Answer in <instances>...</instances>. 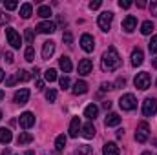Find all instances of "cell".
<instances>
[{"label": "cell", "mask_w": 157, "mask_h": 155, "mask_svg": "<svg viewBox=\"0 0 157 155\" xmlns=\"http://www.w3.org/2000/svg\"><path fill=\"white\" fill-rule=\"evenodd\" d=\"M121 57H119L117 49L112 46V47H108L106 51H104V55H102V59H101V68H102V71H115L119 66H121Z\"/></svg>", "instance_id": "1"}, {"label": "cell", "mask_w": 157, "mask_h": 155, "mask_svg": "<svg viewBox=\"0 0 157 155\" xmlns=\"http://www.w3.org/2000/svg\"><path fill=\"white\" fill-rule=\"evenodd\" d=\"M119 106H121V110H124V112H132V110L137 108V99H135L132 93H126V95H122V97L119 99Z\"/></svg>", "instance_id": "2"}, {"label": "cell", "mask_w": 157, "mask_h": 155, "mask_svg": "<svg viewBox=\"0 0 157 155\" xmlns=\"http://www.w3.org/2000/svg\"><path fill=\"white\" fill-rule=\"evenodd\" d=\"M112 22H113V13H112V11H102V13L99 15L97 24H99V28H101L102 31H110Z\"/></svg>", "instance_id": "3"}, {"label": "cell", "mask_w": 157, "mask_h": 155, "mask_svg": "<svg viewBox=\"0 0 157 155\" xmlns=\"http://www.w3.org/2000/svg\"><path fill=\"white\" fill-rule=\"evenodd\" d=\"M148 137H150V126L146 122H139L137 131H135V141L137 142H146Z\"/></svg>", "instance_id": "4"}, {"label": "cell", "mask_w": 157, "mask_h": 155, "mask_svg": "<svg viewBox=\"0 0 157 155\" xmlns=\"http://www.w3.org/2000/svg\"><path fill=\"white\" fill-rule=\"evenodd\" d=\"M157 113V99L148 97L144 102H143V115L144 117H152Z\"/></svg>", "instance_id": "5"}, {"label": "cell", "mask_w": 157, "mask_h": 155, "mask_svg": "<svg viewBox=\"0 0 157 155\" xmlns=\"http://www.w3.org/2000/svg\"><path fill=\"white\" fill-rule=\"evenodd\" d=\"M150 75L146 73V71H143V73H137V77L133 80V84H135V88L137 89H148L150 88Z\"/></svg>", "instance_id": "6"}, {"label": "cell", "mask_w": 157, "mask_h": 155, "mask_svg": "<svg viewBox=\"0 0 157 155\" xmlns=\"http://www.w3.org/2000/svg\"><path fill=\"white\" fill-rule=\"evenodd\" d=\"M6 37H7V42L11 44V47H15V49H18V47H20L22 39H20V35H18L13 28H7V29H6Z\"/></svg>", "instance_id": "7"}, {"label": "cell", "mask_w": 157, "mask_h": 155, "mask_svg": "<svg viewBox=\"0 0 157 155\" xmlns=\"http://www.w3.org/2000/svg\"><path fill=\"white\" fill-rule=\"evenodd\" d=\"M18 124H20V128H24V130H29L33 124H35V115L31 113V112H24L20 119H18Z\"/></svg>", "instance_id": "8"}, {"label": "cell", "mask_w": 157, "mask_h": 155, "mask_svg": "<svg viewBox=\"0 0 157 155\" xmlns=\"http://www.w3.org/2000/svg\"><path fill=\"white\" fill-rule=\"evenodd\" d=\"M80 47L86 51V53H91L93 49H95V40L91 35H88V33H84L82 37H80Z\"/></svg>", "instance_id": "9"}, {"label": "cell", "mask_w": 157, "mask_h": 155, "mask_svg": "<svg viewBox=\"0 0 157 155\" xmlns=\"http://www.w3.org/2000/svg\"><path fill=\"white\" fill-rule=\"evenodd\" d=\"M13 100H15L17 104H26V102L29 100V89H28V88H20V89L15 93Z\"/></svg>", "instance_id": "10"}, {"label": "cell", "mask_w": 157, "mask_h": 155, "mask_svg": "<svg viewBox=\"0 0 157 155\" xmlns=\"http://www.w3.org/2000/svg\"><path fill=\"white\" fill-rule=\"evenodd\" d=\"M55 29H57V26H55L51 20H44V22H40L39 26H37V31L44 33V35H51Z\"/></svg>", "instance_id": "11"}, {"label": "cell", "mask_w": 157, "mask_h": 155, "mask_svg": "<svg viewBox=\"0 0 157 155\" xmlns=\"http://www.w3.org/2000/svg\"><path fill=\"white\" fill-rule=\"evenodd\" d=\"M135 28H137V18H135L133 15H128V17L122 20V29H124L126 33H132Z\"/></svg>", "instance_id": "12"}, {"label": "cell", "mask_w": 157, "mask_h": 155, "mask_svg": "<svg viewBox=\"0 0 157 155\" xmlns=\"http://www.w3.org/2000/svg\"><path fill=\"white\" fill-rule=\"evenodd\" d=\"M91 68H93L91 60H90V59H82V60L78 62V75H82V77L90 75V73H91Z\"/></svg>", "instance_id": "13"}, {"label": "cell", "mask_w": 157, "mask_h": 155, "mask_svg": "<svg viewBox=\"0 0 157 155\" xmlns=\"http://www.w3.org/2000/svg\"><path fill=\"white\" fill-rule=\"evenodd\" d=\"M80 130H82V124H80V119L78 117H73L71 119V122H70V137H78V133H80Z\"/></svg>", "instance_id": "14"}, {"label": "cell", "mask_w": 157, "mask_h": 155, "mask_svg": "<svg viewBox=\"0 0 157 155\" xmlns=\"http://www.w3.org/2000/svg\"><path fill=\"white\" fill-rule=\"evenodd\" d=\"M53 53H55V42H53V40L44 42V47H42V59H44V60H49Z\"/></svg>", "instance_id": "15"}, {"label": "cell", "mask_w": 157, "mask_h": 155, "mask_svg": "<svg viewBox=\"0 0 157 155\" xmlns=\"http://www.w3.org/2000/svg\"><path fill=\"white\" fill-rule=\"evenodd\" d=\"M143 60H144V53H143V49H139V47H135L133 51H132V66H141L143 64Z\"/></svg>", "instance_id": "16"}, {"label": "cell", "mask_w": 157, "mask_h": 155, "mask_svg": "<svg viewBox=\"0 0 157 155\" xmlns=\"http://www.w3.org/2000/svg\"><path fill=\"white\" fill-rule=\"evenodd\" d=\"M59 66H60V70H62L64 73H70V71L73 70V66H71V59H70V57H66V55H62V57H60Z\"/></svg>", "instance_id": "17"}, {"label": "cell", "mask_w": 157, "mask_h": 155, "mask_svg": "<svg viewBox=\"0 0 157 155\" xmlns=\"http://www.w3.org/2000/svg\"><path fill=\"white\" fill-rule=\"evenodd\" d=\"M119 153H121V150H119V146L115 142H106L104 148H102V155H119Z\"/></svg>", "instance_id": "18"}, {"label": "cell", "mask_w": 157, "mask_h": 155, "mask_svg": "<svg viewBox=\"0 0 157 155\" xmlns=\"http://www.w3.org/2000/svg\"><path fill=\"white\" fill-rule=\"evenodd\" d=\"M97 115H99V108H97L95 104H88V106L84 108V117H88L90 120H95Z\"/></svg>", "instance_id": "19"}, {"label": "cell", "mask_w": 157, "mask_h": 155, "mask_svg": "<svg viewBox=\"0 0 157 155\" xmlns=\"http://www.w3.org/2000/svg\"><path fill=\"white\" fill-rule=\"evenodd\" d=\"M104 124H106V128H112V126H119V124H121V117H119L117 113H108L106 120H104Z\"/></svg>", "instance_id": "20"}, {"label": "cell", "mask_w": 157, "mask_h": 155, "mask_svg": "<svg viewBox=\"0 0 157 155\" xmlns=\"http://www.w3.org/2000/svg\"><path fill=\"white\" fill-rule=\"evenodd\" d=\"M11 139H13L11 130H7V128H0V142H2V144H9Z\"/></svg>", "instance_id": "21"}, {"label": "cell", "mask_w": 157, "mask_h": 155, "mask_svg": "<svg viewBox=\"0 0 157 155\" xmlns=\"http://www.w3.org/2000/svg\"><path fill=\"white\" fill-rule=\"evenodd\" d=\"M88 91V84L84 82V80H77L75 84H73V93L75 95H84Z\"/></svg>", "instance_id": "22"}, {"label": "cell", "mask_w": 157, "mask_h": 155, "mask_svg": "<svg viewBox=\"0 0 157 155\" xmlns=\"http://www.w3.org/2000/svg\"><path fill=\"white\" fill-rule=\"evenodd\" d=\"M82 135H84L86 139H93V137H95V126H93L91 122L84 124V126H82Z\"/></svg>", "instance_id": "23"}, {"label": "cell", "mask_w": 157, "mask_h": 155, "mask_svg": "<svg viewBox=\"0 0 157 155\" xmlns=\"http://www.w3.org/2000/svg\"><path fill=\"white\" fill-rule=\"evenodd\" d=\"M33 141V135L31 133H28V131H22L20 135H18V139H17V142L20 144V146H24V144H29Z\"/></svg>", "instance_id": "24"}, {"label": "cell", "mask_w": 157, "mask_h": 155, "mask_svg": "<svg viewBox=\"0 0 157 155\" xmlns=\"http://www.w3.org/2000/svg\"><path fill=\"white\" fill-rule=\"evenodd\" d=\"M31 13H33L31 4H22V6H20V17H22V18H29Z\"/></svg>", "instance_id": "25"}, {"label": "cell", "mask_w": 157, "mask_h": 155, "mask_svg": "<svg viewBox=\"0 0 157 155\" xmlns=\"http://www.w3.org/2000/svg\"><path fill=\"white\" fill-rule=\"evenodd\" d=\"M73 155H93V148L88 146V144H82V146H78L77 150H75Z\"/></svg>", "instance_id": "26"}, {"label": "cell", "mask_w": 157, "mask_h": 155, "mask_svg": "<svg viewBox=\"0 0 157 155\" xmlns=\"http://www.w3.org/2000/svg\"><path fill=\"white\" fill-rule=\"evenodd\" d=\"M152 31H154V24H152L150 20H146V22L141 24V33H143V35H150Z\"/></svg>", "instance_id": "27"}, {"label": "cell", "mask_w": 157, "mask_h": 155, "mask_svg": "<svg viewBox=\"0 0 157 155\" xmlns=\"http://www.w3.org/2000/svg\"><path fill=\"white\" fill-rule=\"evenodd\" d=\"M64 146H66V135H59L57 141H55V150L57 152H62Z\"/></svg>", "instance_id": "28"}, {"label": "cell", "mask_w": 157, "mask_h": 155, "mask_svg": "<svg viewBox=\"0 0 157 155\" xmlns=\"http://www.w3.org/2000/svg\"><path fill=\"white\" fill-rule=\"evenodd\" d=\"M39 17L49 18V17H51V7H49V6H40L39 7Z\"/></svg>", "instance_id": "29"}, {"label": "cell", "mask_w": 157, "mask_h": 155, "mask_svg": "<svg viewBox=\"0 0 157 155\" xmlns=\"http://www.w3.org/2000/svg\"><path fill=\"white\" fill-rule=\"evenodd\" d=\"M24 57H26V60H28V62H33V60H35V47H33V46H28V47H26Z\"/></svg>", "instance_id": "30"}, {"label": "cell", "mask_w": 157, "mask_h": 155, "mask_svg": "<svg viewBox=\"0 0 157 155\" xmlns=\"http://www.w3.org/2000/svg\"><path fill=\"white\" fill-rule=\"evenodd\" d=\"M24 39L28 44H33V40H35V31L29 28V29H26V33H24Z\"/></svg>", "instance_id": "31"}, {"label": "cell", "mask_w": 157, "mask_h": 155, "mask_svg": "<svg viewBox=\"0 0 157 155\" xmlns=\"http://www.w3.org/2000/svg\"><path fill=\"white\" fill-rule=\"evenodd\" d=\"M46 99H48V102H55V99H57V91H55L53 88H49V89L46 91Z\"/></svg>", "instance_id": "32"}, {"label": "cell", "mask_w": 157, "mask_h": 155, "mask_svg": "<svg viewBox=\"0 0 157 155\" xmlns=\"http://www.w3.org/2000/svg\"><path fill=\"white\" fill-rule=\"evenodd\" d=\"M44 77H46L48 82H53V80H57V71H55V70H48V71L44 73Z\"/></svg>", "instance_id": "33"}, {"label": "cell", "mask_w": 157, "mask_h": 155, "mask_svg": "<svg viewBox=\"0 0 157 155\" xmlns=\"http://www.w3.org/2000/svg\"><path fill=\"white\" fill-rule=\"evenodd\" d=\"M148 49H150V53H157V35L152 37L150 44H148Z\"/></svg>", "instance_id": "34"}, {"label": "cell", "mask_w": 157, "mask_h": 155, "mask_svg": "<svg viewBox=\"0 0 157 155\" xmlns=\"http://www.w3.org/2000/svg\"><path fill=\"white\" fill-rule=\"evenodd\" d=\"M17 75H18V80H29V78H31V73H29V71H26V70L17 71Z\"/></svg>", "instance_id": "35"}, {"label": "cell", "mask_w": 157, "mask_h": 155, "mask_svg": "<svg viewBox=\"0 0 157 155\" xmlns=\"http://www.w3.org/2000/svg\"><path fill=\"white\" fill-rule=\"evenodd\" d=\"M4 7H6L7 11H11V9H17V7H18V2H13V0H11V2H4Z\"/></svg>", "instance_id": "36"}, {"label": "cell", "mask_w": 157, "mask_h": 155, "mask_svg": "<svg viewBox=\"0 0 157 155\" xmlns=\"http://www.w3.org/2000/svg\"><path fill=\"white\" fill-rule=\"evenodd\" d=\"M17 82H18V75H17V73H15V75H11V77L6 80V84H7V86H15Z\"/></svg>", "instance_id": "37"}, {"label": "cell", "mask_w": 157, "mask_h": 155, "mask_svg": "<svg viewBox=\"0 0 157 155\" xmlns=\"http://www.w3.org/2000/svg\"><path fill=\"white\" fill-rule=\"evenodd\" d=\"M62 40H64L68 46H71V42H73V37H71V33H70V31H66V33L62 35Z\"/></svg>", "instance_id": "38"}, {"label": "cell", "mask_w": 157, "mask_h": 155, "mask_svg": "<svg viewBox=\"0 0 157 155\" xmlns=\"http://www.w3.org/2000/svg\"><path fill=\"white\" fill-rule=\"evenodd\" d=\"M59 84H60V88H64V89H66V88L70 86V78H68V77H60V78H59Z\"/></svg>", "instance_id": "39"}, {"label": "cell", "mask_w": 157, "mask_h": 155, "mask_svg": "<svg viewBox=\"0 0 157 155\" xmlns=\"http://www.w3.org/2000/svg\"><path fill=\"white\" fill-rule=\"evenodd\" d=\"M150 13H152L154 17H157V0H152V2H150Z\"/></svg>", "instance_id": "40"}, {"label": "cell", "mask_w": 157, "mask_h": 155, "mask_svg": "<svg viewBox=\"0 0 157 155\" xmlns=\"http://www.w3.org/2000/svg\"><path fill=\"white\" fill-rule=\"evenodd\" d=\"M101 4H102L101 0H95V2H90V9H91V11H93V9H99V7H101Z\"/></svg>", "instance_id": "41"}, {"label": "cell", "mask_w": 157, "mask_h": 155, "mask_svg": "<svg viewBox=\"0 0 157 155\" xmlns=\"http://www.w3.org/2000/svg\"><path fill=\"white\" fill-rule=\"evenodd\" d=\"M119 6H121L122 9H128V7L132 6V2H130V0H121V2H119Z\"/></svg>", "instance_id": "42"}, {"label": "cell", "mask_w": 157, "mask_h": 155, "mask_svg": "<svg viewBox=\"0 0 157 155\" xmlns=\"http://www.w3.org/2000/svg\"><path fill=\"white\" fill-rule=\"evenodd\" d=\"M4 59L7 60V64H11V62H13V53H11V51H6V53H4Z\"/></svg>", "instance_id": "43"}, {"label": "cell", "mask_w": 157, "mask_h": 155, "mask_svg": "<svg viewBox=\"0 0 157 155\" xmlns=\"http://www.w3.org/2000/svg\"><path fill=\"white\" fill-rule=\"evenodd\" d=\"M101 89H102V91H108V89H113V86H112L110 82H102V84H101Z\"/></svg>", "instance_id": "44"}, {"label": "cell", "mask_w": 157, "mask_h": 155, "mask_svg": "<svg viewBox=\"0 0 157 155\" xmlns=\"http://www.w3.org/2000/svg\"><path fill=\"white\" fill-rule=\"evenodd\" d=\"M124 84H126V80H124V77H119V78H117V82H115V88H122ZM115 88H113V89H115Z\"/></svg>", "instance_id": "45"}, {"label": "cell", "mask_w": 157, "mask_h": 155, "mask_svg": "<svg viewBox=\"0 0 157 155\" xmlns=\"http://www.w3.org/2000/svg\"><path fill=\"white\" fill-rule=\"evenodd\" d=\"M6 20H9V17L4 15V13H0V24H6Z\"/></svg>", "instance_id": "46"}, {"label": "cell", "mask_w": 157, "mask_h": 155, "mask_svg": "<svg viewBox=\"0 0 157 155\" xmlns=\"http://www.w3.org/2000/svg\"><path fill=\"white\" fill-rule=\"evenodd\" d=\"M44 88V80L42 78H37V89H42Z\"/></svg>", "instance_id": "47"}, {"label": "cell", "mask_w": 157, "mask_h": 155, "mask_svg": "<svg viewBox=\"0 0 157 155\" xmlns=\"http://www.w3.org/2000/svg\"><path fill=\"white\" fill-rule=\"evenodd\" d=\"M102 108H104V110H110V108H112V102H110V100H106V102L102 104Z\"/></svg>", "instance_id": "48"}, {"label": "cell", "mask_w": 157, "mask_h": 155, "mask_svg": "<svg viewBox=\"0 0 157 155\" xmlns=\"http://www.w3.org/2000/svg\"><path fill=\"white\" fill-rule=\"evenodd\" d=\"M137 7H146V2H144V0H139V2H137Z\"/></svg>", "instance_id": "49"}, {"label": "cell", "mask_w": 157, "mask_h": 155, "mask_svg": "<svg viewBox=\"0 0 157 155\" xmlns=\"http://www.w3.org/2000/svg\"><path fill=\"white\" fill-rule=\"evenodd\" d=\"M122 135H124V131H122V130H117V137H119V139H121Z\"/></svg>", "instance_id": "50"}, {"label": "cell", "mask_w": 157, "mask_h": 155, "mask_svg": "<svg viewBox=\"0 0 157 155\" xmlns=\"http://www.w3.org/2000/svg\"><path fill=\"white\" fill-rule=\"evenodd\" d=\"M2 80H4V70L0 68V82H2Z\"/></svg>", "instance_id": "51"}, {"label": "cell", "mask_w": 157, "mask_h": 155, "mask_svg": "<svg viewBox=\"0 0 157 155\" xmlns=\"http://www.w3.org/2000/svg\"><path fill=\"white\" fill-rule=\"evenodd\" d=\"M152 66H154V68H157V57L154 59V60H152Z\"/></svg>", "instance_id": "52"}, {"label": "cell", "mask_w": 157, "mask_h": 155, "mask_svg": "<svg viewBox=\"0 0 157 155\" xmlns=\"http://www.w3.org/2000/svg\"><path fill=\"white\" fill-rule=\"evenodd\" d=\"M2 99H4V91L0 89V100H2Z\"/></svg>", "instance_id": "53"}, {"label": "cell", "mask_w": 157, "mask_h": 155, "mask_svg": "<svg viewBox=\"0 0 157 155\" xmlns=\"http://www.w3.org/2000/svg\"><path fill=\"white\" fill-rule=\"evenodd\" d=\"M26 155H35V153H33V152H31V150H29V152H26Z\"/></svg>", "instance_id": "54"}, {"label": "cell", "mask_w": 157, "mask_h": 155, "mask_svg": "<svg viewBox=\"0 0 157 155\" xmlns=\"http://www.w3.org/2000/svg\"><path fill=\"white\" fill-rule=\"evenodd\" d=\"M143 155H152V153H150V152H144V153H143Z\"/></svg>", "instance_id": "55"}, {"label": "cell", "mask_w": 157, "mask_h": 155, "mask_svg": "<svg viewBox=\"0 0 157 155\" xmlns=\"http://www.w3.org/2000/svg\"><path fill=\"white\" fill-rule=\"evenodd\" d=\"M0 119H2V112H0Z\"/></svg>", "instance_id": "56"}, {"label": "cell", "mask_w": 157, "mask_h": 155, "mask_svg": "<svg viewBox=\"0 0 157 155\" xmlns=\"http://www.w3.org/2000/svg\"><path fill=\"white\" fill-rule=\"evenodd\" d=\"M155 86H157V82H155Z\"/></svg>", "instance_id": "57"}]
</instances>
